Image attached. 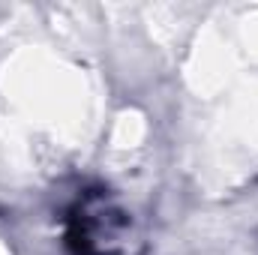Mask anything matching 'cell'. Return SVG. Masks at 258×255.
I'll return each mask as SVG.
<instances>
[{"instance_id": "6da1fadb", "label": "cell", "mask_w": 258, "mask_h": 255, "mask_svg": "<svg viewBox=\"0 0 258 255\" xmlns=\"http://www.w3.org/2000/svg\"><path fill=\"white\" fill-rule=\"evenodd\" d=\"M120 231L123 219H114L108 210H96V213H81L72 240L78 243L81 255H114L120 243Z\"/></svg>"}]
</instances>
